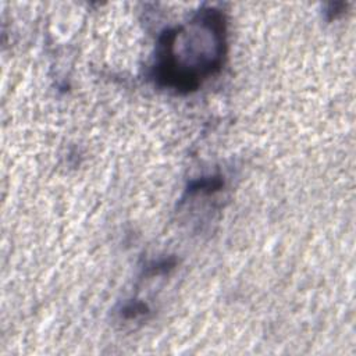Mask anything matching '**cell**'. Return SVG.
<instances>
[{
    "label": "cell",
    "instance_id": "cell-1",
    "mask_svg": "<svg viewBox=\"0 0 356 356\" xmlns=\"http://www.w3.org/2000/svg\"><path fill=\"white\" fill-rule=\"evenodd\" d=\"M225 47L224 18L217 10L200 11L189 29L167 31L159 40L154 79L177 92H191L221 68Z\"/></svg>",
    "mask_w": 356,
    "mask_h": 356
}]
</instances>
